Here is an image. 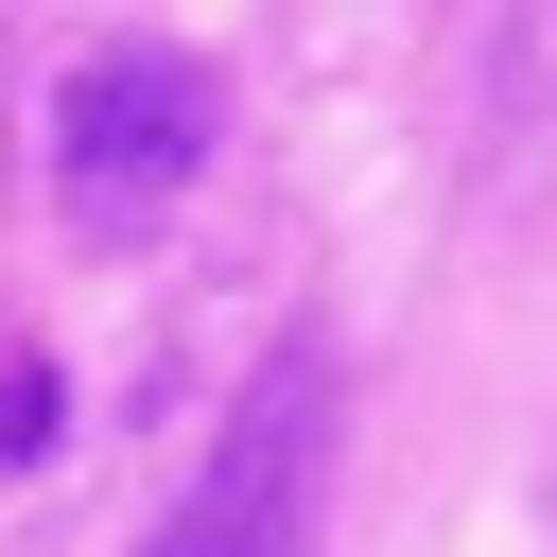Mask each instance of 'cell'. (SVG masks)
I'll use <instances>...</instances> for the list:
<instances>
[{
  "label": "cell",
  "instance_id": "1",
  "mask_svg": "<svg viewBox=\"0 0 557 557\" xmlns=\"http://www.w3.org/2000/svg\"><path fill=\"white\" fill-rule=\"evenodd\" d=\"M209 139H226L209 52H174V35H104V52L52 87V209H70L87 244H139V226H174V191L209 174Z\"/></svg>",
  "mask_w": 557,
  "mask_h": 557
},
{
  "label": "cell",
  "instance_id": "2",
  "mask_svg": "<svg viewBox=\"0 0 557 557\" xmlns=\"http://www.w3.org/2000/svg\"><path fill=\"white\" fill-rule=\"evenodd\" d=\"M313 366H278L244 418H226V453L191 470V505L139 540V557H296V505H313Z\"/></svg>",
  "mask_w": 557,
  "mask_h": 557
},
{
  "label": "cell",
  "instance_id": "3",
  "mask_svg": "<svg viewBox=\"0 0 557 557\" xmlns=\"http://www.w3.org/2000/svg\"><path fill=\"white\" fill-rule=\"evenodd\" d=\"M52 453V366H0V470Z\"/></svg>",
  "mask_w": 557,
  "mask_h": 557
},
{
  "label": "cell",
  "instance_id": "4",
  "mask_svg": "<svg viewBox=\"0 0 557 557\" xmlns=\"http://www.w3.org/2000/svg\"><path fill=\"white\" fill-rule=\"evenodd\" d=\"M522 104H557V0H522Z\"/></svg>",
  "mask_w": 557,
  "mask_h": 557
}]
</instances>
